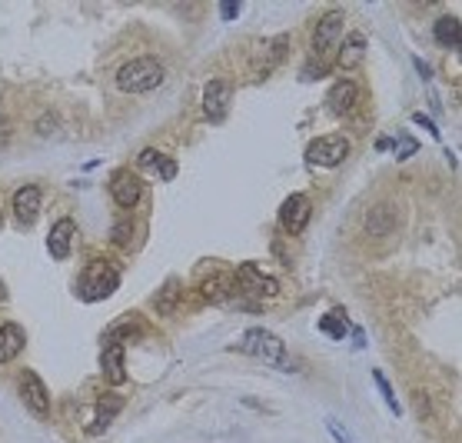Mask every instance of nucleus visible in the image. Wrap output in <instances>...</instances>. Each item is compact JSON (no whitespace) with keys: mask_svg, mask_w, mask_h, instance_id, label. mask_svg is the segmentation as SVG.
Here are the masks:
<instances>
[{"mask_svg":"<svg viewBox=\"0 0 462 443\" xmlns=\"http://www.w3.org/2000/svg\"><path fill=\"white\" fill-rule=\"evenodd\" d=\"M353 336H356V347H363V343H366V336H363V330H359V327L353 330Z\"/></svg>","mask_w":462,"mask_h":443,"instance_id":"35","label":"nucleus"},{"mask_svg":"<svg viewBox=\"0 0 462 443\" xmlns=\"http://www.w3.org/2000/svg\"><path fill=\"white\" fill-rule=\"evenodd\" d=\"M310 214H313V203L306 194H293V197L283 200V207H280V224L283 230L289 233H303L306 224H310Z\"/></svg>","mask_w":462,"mask_h":443,"instance_id":"8","label":"nucleus"},{"mask_svg":"<svg viewBox=\"0 0 462 443\" xmlns=\"http://www.w3.org/2000/svg\"><path fill=\"white\" fill-rule=\"evenodd\" d=\"M413 63H416V70H419V77H422V80H429V77H433V70H429V63L422 61V57H413Z\"/></svg>","mask_w":462,"mask_h":443,"instance_id":"33","label":"nucleus"},{"mask_svg":"<svg viewBox=\"0 0 462 443\" xmlns=\"http://www.w3.org/2000/svg\"><path fill=\"white\" fill-rule=\"evenodd\" d=\"M140 194H143V184H140V173L134 170H117L113 177H110V197L117 207L123 210H130L140 203Z\"/></svg>","mask_w":462,"mask_h":443,"instance_id":"7","label":"nucleus"},{"mask_svg":"<svg viewBox=\"0 0 462 443\" xmlns=\"http://www.w3.org/2000/svg\"><path fill=\"white\" fill-rule=\"evenodd\" d=\"M399 207L392 203V200H379V203H373L366 214H363V230L369 233V237H386V233H392V230L399 227Z\"/></svg>","mask_w":462,"mask_h":443,"instance_id":"6","label":"nucleus"},{"mask_svg":"<svg viewBox=\"0 0 462 443\" xmlns=\"http://www.w3.org/2000/svg\"><path fill=\"white\" fill-rule=\"evenodd\" d=\"M57 114H44V117H40V121H37V134H57Z\"/></svg>","mask_w":462,"mask_h":443,"instance_id":"26","label":"nucleus"},{"mask_svg":"<svg viewBox=\"0 0 462 443\" xmlns=\"http://www.w3.org/2000/svg\"><path fill=\"white\" fill-rule=\"evenodd\" d=\"M74 230L77 224L70 217H60L57 224L50 227V237H47V250L54 260H67L70 257V244H74Z\"/></svg>","mask_w":462,"mask_h":443,"instance_id":"13","label":"nucleus"},{"mask_svg":"<svg viewBox=\"0 0 462 443\" xmlns=\"http://www.w3.org/2000/svg\"><path fill=\"white\" fill-rule=\"evenodd\" d=\"M100 367H104L106 383L120 387V383L127 380V367H123V343H106L104 357H100Z\"/></svg>","mask_w":462,"mask_h":443,"instance_id":"15","label":"nucleus"},{"mask_svg":"<svg viewBox=\"0 0 462 443\" xmlns=\"http://www.w3.org/2000/svg\"><path fill=\"white\" fill-rule=\"evenodd\" d=\"M363 54H366V37H363L359 31H353L349 37H346V44H343V54H340V67H343V70L356 67V63L363 61Z\"/></svg>","mask_w":462,"mask_h":443,"instance_id":"18","label":"nucleus"},{"mask_svg":"<svg viewBox=\"0 0 462 443\" xmlns=\"http://www.w3.org/2000/svg\"><path fill=\"white\" fill-rule=\"evenodd\" d=\"M226 107H230V84L220 80V77H213L203 87V114H207V121L220 123L226 117Z\"/></svg>","mask_w":462,"mask_h":443,"instance_id":"9","label":"nucleus"},{"mask_svg":"<svg viewBox=\"0 0 462 443\" xmlns=\"http://www.w3.org/2000/svg\"><path fill=\"white\" fill-rule=\"evenodd\" d=\"M120 287V270L113 263H106V260H93L87 267V274L80 280V297L93 304V300H106V297H113Z\"/></svg>","mask_w":462,"mask_h":443,"instance_id":"3","label":"nucleus"},{"mask_svg":"<svg viewBox=\"0 0 462 443\" xmlns=\"http://www.w3.org/2000/svg\"><path fill=\"white\" fill-rule=\"evenodd\" d=\"M157 173H160L164 180H173V177H177V160L164 157V160H160V170H157Z\"/></svg>","mask_w":462,"mask_h":443,"instance_id":"28","label":"nucleus"},{"mask_svg":"<svg viewBox=\"0 0 462 443\" xmlns=\"http://www.w3.org/2000/svg\"><path fill=\"white\" fill-rule=\"evenodd\" d=\"M326 427H329V433H333V437H336L340 443H353V437H349V433H346V430L340 427L336 420H326Z\"/></svg>","mask_w":462,"mask_h":443,"instance_id":"31","label":"nucleus"},{"mask_svg":"<svg viewBox=\"0 0 462 443\" xmlns=\"http://www.w3.org/2000/svg\"><path fill=\"white\" fill-rule=\"evenodd\" d=\"M177 297H180V283H177V280H170V283L164 287V293L157 297L160 313H173V310H177Z\"/></svg>","mask_w":462,"mask_h":443,"instance_id":"22","label":"nucleus"},{"mask_svg":"<svg viewBox=\"0 0 462 443\" xmlns=\"http://www.w3.org/2000/svg\"><path fill=\"white\" fill-rule=\"evenodd\" d=\"M17 387H20V400H24V407H27L33 417H50V394H47L44 380L33 373V370H24L20 373V380H17Z\"/></svg>","mask_w":462,"mask_h":443,"instance_id":"5","label":"nucleus"},{"mask_svg":"<svg viewBox=\"0 0 462 443\" xmlns=\"http://www.w3.org/2000/svg\"><path fill=\"white\" fill-rule=\"evenodd\" d=\"M0 230H3V210H0Z\"/></svg>","mask_w":462,"mask_h":443,"instance_id":"37","label":"nucleus"},{"mask_svg":"<svg viewBox=\"0 0 462 443\" xmlns=\"http://www.w3.org/2000/svg\"><path fill=\"white\" fill-rule=\"evenodd\" d=\"M376 147H379V150H389V147H392V140H389V137H379V140H376Z\"/></svg>","mask_w":462,"mask_h":443,"instance_id":"34","label":"nucleus"},{"mask_svg":"<svg viewBox=\"0 0 462 443\" xmlns=\"http://www.w3.org/2000/svg\"><path fill=\"white\" fill-rule=\"evenodd\" d=\"M27 347V334L20 323H0V364H10Z\"/></svg>","mask_w":462,"mask_h":443,"instance_id":"14","label":"nucleus"},{"mask_svg":"<svg viewBox=\"0 0 462 443\" xmlns=\"http://www.w3.org/2000/svg\"><path fill=\"white\" fill-rule=\"evenodd\" d=\"M373 383L379 387V394H383V400H386V407L392 410V417H399V413H403V407H399L396 390H392V383L386 380V373H383V370H373Z\"/></svg>","mask_w":462,"mask_h":443,"instance_id":"21","label":"nucleus"},{"mask_svg":"<svg viewBox=\"0 0 462 443\" xmlns=\"http://www.w3.org/2000/svg\"><path fill=\"white\" fill-rule=\"evenodd\" d=\"M243 274H246V277H253V280H256L253 287H256L260 293H266V297H273V293L280 290V287H276V280H273V277H263L260 270H256V267H243Z\"/></svg>","mask_w":462,"mask_h":443,"instance_id":"23","label":"nucleus"},{"mask_svg":"<svg viewBox=\"0 0 462 443\" xmlns=\"http://www.w3.org/2000/svg\"><path fill=\"white\" fill-rule=\"evenodd\" d=\"M343 27H346V20H343L340 10H329V14L319 17V24H316V31H313V50L316 54H326L333 44H340Z\"/></svg>","mask_w":462,"mask_h":443,"instance_id":"11","label":"nucleus"},{"mask_svg":"<svg viewBox=\"0 0 462 443\" xmlns=\"http://www.w3.org/2000/svg\"><path fill=\"white\" fill-rule=\"evenodd\" d=\"M130 237H134V224H127V220H120L117 227L110 230V244L113 247H127L130 244Z\"/></svg>","mask_w":462,"mask_h":443,"instance_id":"25","label":"nucleus"},{"mask_svg":"<svg viewBox=\"0 0 462 443\" xmlns=\"http://www.w3.org/2000/svg\"><path fill=\"white\" fill-rule=\"evenodd\" d=\"M416 407H419V413H422V420H429V417H433V407H429V400L422 397V394H416Z\"/></svg>","mask_w":462,"mask_h":443,"instance_id":"32","label":"nucleus"},{"mask_svg":"<svg viewBox=\"0 0 462 443\" xmlns=\"http://www.w3.org/2000/svg\"><path fill=\"white\" fill-rule=\"evenodd\" d=\"M239 10H243V3H237V0H226V3H220V17H223V20H233Z\"/></svg>","mask_w":462,"mask_h":443,"instance_id":"29","label":"nucleus"},{"mask_svg":"<svg viewBox=\"0 0 462 443\" xmlns=\"http://www.w3.org/2000/svg\"><path fill=\"white\" fill-rule=\"evenodd\" d=\"M396 147H403V150H396V153H399V160H406V157H413V153L419 150V143L413 137H399V143H396Z\"/></svg>","mask_w":462,"mask_h":443,"instance_id":"27","label":"nucleus"},{"mask_svg":"<svg viewBox=\"0 0 462 443\" xmlns=\"http://www.w3.org/2000/svg\"><path fill=\"white\" fill-rule=\"evenodd\" d=\"M120 410H123V400H120L117 394H106V397L97 403V423H93V430H106Z\"/></svg>","mask_w":462,"mask_h":443,"instance_id":"20","label":"nucleus"},{"mask_svg":"<svg viewBox=\"0 0 462 443\" xmlns=\"http://www.w3.org/2000/svg\"><path fill=\"white\" fill-rule=\"evenodd\" d=\"M316 327H319L329 340H346V334H349V320H346L343 310H329V313H323Z\"/></svg>","mask_w":462,"mask_h":443,"instance_id":"17","label":"nucleus"},{"mask_svg":"<svg viewBox=\"0 0 462 443\" xmlns=\"http://www.w3.org/2000/svg\"><path fill=\"white\" fill-rule=\"evenodd\" d=\"M160 160H164V153L157 150V147H147V150H140V160H136V167L140 170H160Z\"/></svg>","mask_w":462,"mask_h":443,"instance_id":"24","label":"nucleus"},{"mask_svg":"<svg viewBox=\"0 0 462 443\" xmlns=\"http://www.w3.org/2000/svg\"><path fill=\"white\" fill-rule=\"evenodd\" d=\"M433 37H436V44H443V47H456L459 44V17H439L433 24Z\"/></svg>","mask_w":462,"mask_h":443,"instance_id":"19","label":"nucleus"},{"mask_svg":"<svg viewBox=\"0 0 462 443\" xmlns=\"http://www.w3.org/2000/svg\"><path fill=\"white\" fill-rule=\"evenodd\" d=\"M413 123H419L422 130H429V137H439V127H436V123L429 121L426 114H416V117H413Z\"/></svg>","mask_w":462,"mask_h":443,"instance_id":"30","label":"nucleus"},{"mask_svg":"<svg viewBox=\"0 0 462 443\" xmlns=\"http://www.w3.org/2000/svg\"><path fill=\"white\" fill-rule=\"evenodd\" d=\"M40 203H44V194H40V187L37 184H27L20 187L14 194V217L20 227H30L37 217H40Z\"/></svg>","mask_w":462,"mask_h":443,"instance_id":"12","label":"nucleus"},{"mask_svg":"<svg viewBox=\"0 0 462 443\" xmlns=\"http://www.w3.org/2000/svg\"><path fill=\"white\" fill-rule=\"evenodd\" d=\"M359 104V84L356 80H336L326 93V110L333 117H346Z\"/></svg>","mask_w":462,"mask_h":443,"instance_id":"10","label":"nucleus"},{"mask_svg":"<svg viewBox=\"0 0 462 443\" xmlns=\"http://www.w3.org/2000/svg\"><path fill=\"white\" fill-rule=\"evenodd\" d=\"M237 350L250 353V357H256V360H263V364H269V367H276V370H286V373L296 370V364L289 360V353L283 347V340L276 334H269V330H246L243 340L237 343Z\"/></svg>","mask_w":462,"mask_h":443,"instance_id":"2","label":"nucleus"},{"mask_svg":"<svg viewBox=\"0 0 462 443\" xmlns=\"http://www.w3.org/2000/svg\"><path fill=\"white\" fill-rule=\"evenodd\" d=\"M166 80V67L160 57H134L117 70V87L123 93H150Z\"/></svg>","mask_w":462,"mask_h":443,"instance_id":"1","label":"nucleus"},{"mask_svg":"<svg viewBox=\"0 0 462 443\" xmlns=\"http://www.w3.org/2000/svg\"><path fill=\"white\" fill-rule=\"evenodd\" d=\"M7 300V287H3V280H0V304Z\"/></svg>","mask_w":462,"mask_h":443,"instance_id":"36","label":"nucleus"},{"mask_svg":"<svg viewBox=\"0 0 462 443\" xmlns=\"http://www.w3.org/2000/svg\"><path fill=\"white\" fill-rule=\"evenodd\" d=\"M346 153H349V140L343 134H323V137H316L310 143L306 164H313V167H340L346 160Z\"/></svg>","mask_w":462,"mask_h":443,"instance_id":"4","label":"nucleus"},{"mask_svg":"<svg viewBox=\"0 0 462 443\" xmlns=\"http://www.w3.org/2000/svg\"><path fill=\"white\" fill-rule=\"evenodd\" d=\"M200 293H203V300L223 304L230 293H237V277H230V274H216V277H209V280H203Z\"/></svg>","mask_w":462,"mask_h":443,"instance_id":"16","label":"nucleus"}]
</instances>
